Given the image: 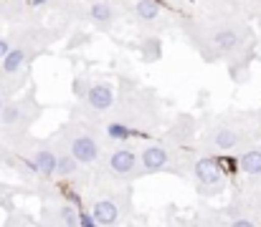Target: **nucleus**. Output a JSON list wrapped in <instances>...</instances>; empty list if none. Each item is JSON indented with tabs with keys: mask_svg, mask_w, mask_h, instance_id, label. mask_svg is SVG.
I'll use <instances>...</instances> for the list:
<instances>
[{
	"mask_svg": "<svg viewBox=\"0 0 261 227\" xmlns=\"http://www.w3.org/2000/svg\"><path fill=\"white\" fill-rule=\"evenodd\" d=\"M69 151L82 161V164H94L96 159H99V142L91 137V134H76V137H71V142H69Z\"/></svg>",
	"mask_w": 261,
	"mask_h": 227,
	"instance_id": "6",
	"label": "nucleus"
},
{
	"mask_svg": "<svg viewBox=\"0 0 261 227\" xmlns=\"http://www.w3.org/2000/svg\"><path fill=\"white\" fill-rule=\"evenodd\" d=\"M10 48H13V38H10V36H0V61L8 56Z\"/></svg>",
	"mask_w": 261,
	"mask_h": 227,
	"instance_id": "21",
	"label": "nucleus"
},
{
	"mask_svg": "<svg viewBox=\"0 0 261 227\" xmlns=\"http://www.w3.org/2000/svg\"><path fill=\"white\" fill-rule=\"evenodd\" d=\"M89 88H91V83L87 81V76H76V78H74V83H71V91H74V96H76V99H87Z\"/></svg>",
	"mask_w": 261,
	"mask_h": 227,
	"instance_id": "18",
	"label": "nucleus"
},
{
	"mask_svg": "<svg viewBox=\"0 0 261 227\" xmlns=\"http://www.w3.org/2000/svg\"><path fill=\"white\" fill-rule=\"evenodd\" d=\"M79 159L71 154V151H61L59 154V164H56V177H61V179H69V177H74L76 172H79Z\"/></svg>",
	"mask_w": 261,
	"mask_h": 227,
	"instance_id": "15",
	"label": "nucleus"
},
{
	"mask_svg": "<svg viewBox=\"0 0 261 227\" xmlns=\"http://www.w3.org/2000/svg\"><path fill=\"white\" fill-rule=\"evenodd\" d=\"M31 58V48L25 43H13V48L8 51V56L3 58V76H15L20 74V69L25 66V61Z\"/></svg>",
	"mask_w": 261,
	"mask_h": 227,
	"instance_id": "7",
	"label": "nucleus"
},
{
	"mask_svg": "<svg viewBox=\"0 0 261 227\" xmlns=\"http://www.w3.org/2000/svg\"><path fill=\"white\" fill-rule=\"evenodd\" d=\"M5 106H8V91L0 86V116H3V111H5Z\"/></svg>",
	"mask_w": 261,
	"mask_h": 227,
	"instance_id": "23",
	"label": "nucleus"
},
{
	"mask_svg": "<svg viewBox=\"0 0 261 227\" xmlns=\"http://www.w3.org/2000/svg\"><path fill=\"white\" fill-rule=\"evenodd\" d=\"M193 177H195V182H198L200 194H205V197H216V194H221V192L226 189L223 169H221V164H218L216 159H211V156H203V159H198V161L193 164Z\"/></svg>",
	"mask_w": 261,
	"mask_h": 227,
	"instance_id": "1",
	"label": "nucleus"
},
{
	"mask_svg": "<svg viewBox=\"0 0 261 227\" xmlns=\"http://www.w3.org/2000/svg\"><path fill=\"white\" fill-rule=\"evenodd\" d=\"M96 225H117L119 222V205L114 200H96L91 205Z\"/></svg>",
	"mask_w": 261,
	"mask_h": 227,
	"instance_id": "10",
	"label": "nucleus"
},
{
	"mask_svg": "<svg viewBox=\"0 0 261 227\" xmlns=\"http://www.w3.org/2000/svg\"><path fill=\"white\" fill-rule=\"evenodd\" d=\"M0 10H3V8H0Z\"/></svg>",
	"mask_w": 261,
	"mask_h": 227,
	"instance_id": "25",
	"label": "nucleus"
},
{
	"mask_svg": "<svg viewBox=\"0 0 261 227\" xmlns=\"http://www.w3.org/2000/svg\"><path fill=\"white\" fill-rule=\"evenodd\" d=\"M231 225H236V227H251V225H254V220H251V217H233V220H231Z\"/></svg>",
	"mask_w": 261,
	"mask_h": 227,
	"instance_id": "22",
	"label": "nucleus"
},
{
	"mask_svg": "<svg viewBox=\"0 0 261 227\" xmlns=\"http://www.w3.org/2000/svg\"><path fill=\"white\" fill-rule=\"evenodd\" d=\"M231 78L236 81V83H241V81H246L249 78V63L246 61H239V63H231Z\"/></svg>",
	"mask_w": 261,
	"mask_h": 227,
	"instance_id": "19",
	"label": "nucleus"
},
{
	"mask_svg": "<svg viewBox=\"0 0 261 227\" xmlns=\"http://www.w3.org/2000/svg\"><path fill=\"white\" fill-rule=\"evenodd\" d=\"M239 167L246 177H259L261 174V149H246L239 159Z\"/></svg>",
	"mask_w": 261,
	"mask_h": 227,
	"instance_id": "14",
	"label": "nucleus"
},
{
	"mask_svg": "<svg viewBox=\"0 0 261 227\" xmlns=\"http://www.w3.org/2000/svg\"><path fill=\"white\" fill-rule=\"evenodd\" d=\"M211 142H213V147H216V149L228 151V149H233V147H239V144H241V134H239L236 129L221 126V129H216V132H213Z\"/></svg>",
	"mask_w": 261,
	"mask_h": 227,
	"instance_id": "11",
	"label": "nucleus"
},
{
	"mask_svg": "<svg viewBox=\"0 0 261 227\" xmlns=\"http://www.w3.org/2000/svg\"><path fill=\"white\" fill-rule=\"evenodd\" d=\"M211 43H213L216 51L231 53V51H236V48L241 46V33H239L236 28H221V30H213Z\"/></svg>",
	"mask_w": 261,
	"mask_h": 227,
	"instance_id": "9",
	"label": "nucleus"
},
{
	"mask_svg": "<svg viewBox=\"0 0 261 227\" xmlns=\"http://www.w3.org/2000/svg\"><path fill=\"white\" fill-rule=\"evenodd\" d=\"M56 164H59V154L51 149V144L46 142H33L28 149V167L41 174V177H56Z\"/></svg>",
	"mask_w": 261,
	"mask_h": 227,
	"instance_id": "2",
	"label": "nucleus"
},
{
	"mask_svg": "<svg viewBox=\"0 0 261 227\" xmlns=\"http://www.w3.org/2000/svg\"><path fill=\"white\" fill-rule=\"evenodd\" d=\"M56 215H59V222H64V225H79V210L69 202H64L56 210Z\"/></svg>",
	"mask_w": 261,
	"mask_h": 227,
	"instance_id": "17",
	"label": "nucleus"
},
{
	"mask_svg": "<svg viewBox=\"0 0 261 227\" xmlns=\"http://www.w3.org/2000/svg\"><path fill=\"white\" fill-rule=\"evenodd\" d=\"M140 58L145 63H155L163 58V41L158 36H147L140 41Z\"/></svg>",
	"mask_w": 261,
	"mask_h": 227,
	"instance_id": "13",
	"label": "nucleus"
},
{
	"mask_svg": "<svg viewBox=\"0 0 261 227\" xmlns=\"http://www.w3.org/2000/svg\"><path fill=\"white\" fill-rule=\"evenodd\" d=\"M132 15H135L140 23H152V20L160 18V3H158V0H135Z\"/></svg>",
	"mask_w": 261,
	"mask_h": 227,
	"instance_id": "12",
	"label": "nucleus"
},
{
	"mask_svg": "<svg viewBox=\"0 0 261 227\" xmlns=\"http://www.w3.org/2000/svg\"><path fill=\"white\" fill-rule=\"evenodd\" d=\"M137 167H140V151L135 147H129V144L117 147L112 151V156H109V169H112L114 177L127 179V177H132L137 172Z\"/></svg>",
	"mask_w": 261,
	"mask_h": 227,
	"instance_id": "3",
	"label": "nucleus"
},
{
	"mask_svg": "<svg viewBox=\"0 0 261 227\" xmlns=\"http://www.w3.org/2000/svg\"><path fill=\"white\" fill-rule=\"evenodd\" d=\"M79 225L82 227H94L96 225V217H94V212L91 210H79Z\"/></svg>",
	"mask_w": 261,
	"mask_h": 227,
	"instance_id": "20",
	"label": "nucleus"
},
{
	"mask_svg": "<svg viewBox=\"0 0 261 227\" xmlns=\"http://www.w3.org/2000/svg\"><path fill=\"white\" fill-rule=\"evenodd\" d=\"M117 18V8L112 0H94L89 5V20L94 25H112Z\"/></svg>",
	"mask_w": 261,
	"mask_h": 227,
	"instance_id": "8",
	"label": "nucleus"
},
{
	"mask_svg": "<svg viewBox=\"0 0 261 227\" xmlns=\"http://www.w3.org/2000/svg\"><path fill=\"white\" fill-rule=\"evenodd\" d=\"M33 5H43V3H48V0H31Z\"/></svg>",
	"mask_w": 261,
	"mask_h": 227,
	"instance_id": "24",
	"label": "nucleus"
},
{
	"mask_svg": "<svg viewBox=\"0 0 261 227\" xmlns=\"http://www.w3.org/2000/svg\"><path fill=\"white\" fill-rule=\"evenodd\" d=\"M132 134H135V132H132L127 124H122V121H109V124H107V137L114 139V142H129Z\"/></svg>",
	"mask_w": 261,
	"mask_h": 227,
	"instance_id": "16",
	"label": "nucleus"
},
{
	"mask_svg": "<svg viewBox=\"0 0 261 227\" xmlns=\"http://www.w3.org/2000/svg\"><path fill=\"white\" fill-rule=\"evenodd\" d=\"M84 101H87L89 109L96 111V114L112 109V104H114V83H109V81H94Z\"/></svg>",
	"mask_w": 261,
	"mask_h": 227,
	"instance_id": "5",
	"label": "nucleus"
},
{
	"mask_svg": "<svg viewBox=\"0 0 261 227\" xmlns=\"http://www.w3.org/2000/svg\"><path fill=\"white\" fill-rule=\"evenodd\" d=\"M140 167L142 172L147 174H155V172H163L170 167V149L163 147V144H147L140 149Z\"/></svg>",
	"mask_w": 261,
	"mask_h": 227,
	"instance_id": "4",
	"label": "nucleus"
}]
</instances>
